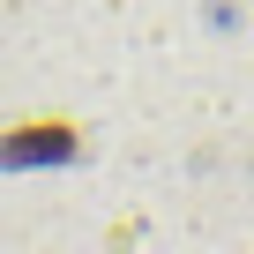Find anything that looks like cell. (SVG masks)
Wrapping results in <instances>:
<instances>
[{
	"label": "cell",
	"instance_id": "cell-1",
	"mask_svg": "<svg viewBox=\"0 0 254 254\" xmlns=\"http://www.w3.org/2000/svg\"><path fill=\"white\" fill-rule=\"evenodd\" d=\"M75 150H82V135L67 120H30V127L0 135V165H67Z\"/></svg>",
	"mask_w": 254,
	"mask_h": 254
}]
</instances>
